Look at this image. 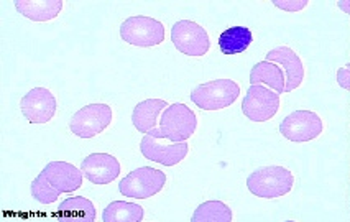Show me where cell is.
<instances>
[{
  "label": "cell",
  "mask_w": 350,
  "mask_h": 222,
  "mask_svg": "<svg viewBox=\"0 0 350 222\" xmlns=\"http://www.w3.org/2000/svg\"><path fill=\"white\" fill-rule=\"evenodd\" d=\"M250 84H267L278 94L284 92V72L276 63L260 61L250 71Z\"/></svg>",
  "instance_id": "18"
},
{
  "label": "cell",
  "mask_w": 350,
  "mask_h": 222,
  "mask_svg": "<svg viewBox=\"0 0 350 222\" xmlns=\"http://www.w3.org/2000/svg\"><path fill=\"white\" fill-rule=\"evenodd\" d=\"M63 0H17L15 9L31 22H50L63 10Z\"/></svg>",
  "instance_id": "16"
},
{
  "label": "cell",
  "mask_w": 350,
  "mask_h": 222,
  "mask_svg": "<svg viewBox=\"0 0 350 222\" xmlns=\"http://www.w3.org/2000/svg\"><path fill=\"white\" fill-rule=\"evenodd\" d=\"M324 130V122L316 112L301 111L291 112L290 115L284 117L280 124V132L286 140L295 143H304L311 142V140L317 139Z\"/></svg>",
  "instance_id": "9"
},
{
  "label": "cell",
  "mask_w": 350,
  "mask_h": 222,
  "mask_svg": "<svg viewBox=\"0 0 350 222\" xmlns=\"http://www.w3.org/2000/svg\"><path fill=\"white\" fill-rule=\"evenodd\" d=\"M144 208L127 201H113L104 209V222H140L144 219Z\"/></svg>",
  "instance_id": "20"
},
{
  "label": "cell",
  "mask_w": 350,
  "mask_h": 222,
  "mask_svg": "<svg viewBox=\"0 0 350 222\" xmlns=\"http://www.w3.org/2000/svg\"><path fill=\"white\" fill-rule=\"evenodd\" d=\"M254 42V33L247 27H230L219 36V48L224 55H239L247 51Z\"/></svg>",
  "instance_id": "19"
},
{
  "label": "cell",
  "mask_w": 350,
  "mask_h": 222,
  "mask_svg": "<svg viewBox=\"0 0 350 222\" xmlns=\"http://www.w3.org/2000/svg\"><path fill=\"white\" fill-rule=\"evenodd\" d=\"M20 109H22V114L28 122L33 125H43L55 117L56 111H58V100L50 89L33 87L20 100Z\"/></svg>",
  "instance_id": "10"
},
{
  "label": "cell",
  "mask_w": 350,
  "mask_h": 222,
  "mask_svg": "<svg viewBox=\"0 0 350 222\" xmlns=\"http://www.w3.org/2000/svg\"><path fill=\"white\" fill-rule=\"evenodd\" d=\"M273 5L280 10L286 12H299L308 7V0H273Z\"/></svg>",
  "instance_id": "23"
},
{
  "label": "cell",
  "mask_w": 350,
  "mask_h": 222,
  "mask_svg": "<svg viewBox=\"0 0 350 222\" xmlns=\"http://www.w3.org/2000/svg\"><path fill=\"white\" fill-rule=\"evenodd\" d=\"M166 184V175L161 169L152 167H142L130 171L120 181L119 191L132 199H148L163 191Z\"/></svg>",
  "instance_id": "5"
},
{
  "label": "cell",
  "mask_w": 350,
  "mask_h": 222,
  "mask_svg": "<svg viewBox=\"0 0 350 222\" xmlns=\"http://www.w3.org/2000/svg\"><path fill=\"white\" fill-rule=\"evenodd\" d=\"M140 152L146 160L165 165V167H174L186 158L189 145L188 142L171 143L161 137L145 135L140 142Z\"/></svg>",
  "instance_id": "11"
},
{
  "label": "cell",
  "mask_w": 350,
  "mask_h": 222,
  "mask_svg": "<svg viewBox=\"0 0 350 222\" xmlns=\"http://www.w3.org/2000/svg\"><path fill=\"white\" fill-rule=\"evenodd\" d=\"M280 106L278 92L262 84H252L242 100V112L252 122H268L278 114Z\"/></svg>",
  "instance_id": "6"
},
{
  "label": "cell",
  "mask_w": 350,
  "mask_h": 222,
  "mask_svg": "<svg viewBox=\"0 0 350 222\" xmlns=\"http://www.w3.org/2000/svg\"><path fill=\"white\" fill-rule=\"evenodd\" d=\"M30 191H31V196H33L35 199L42 204L56 203L61 195V191H58V189L53 186V184L42 175V173H40L38 178H35V181L31 183Z\"/></svg>",
  "instance_id": "22"
},
{
  "label": "cell",
  "mask_w": 350,
  "mask_h": 222,
  "mask_svg": "<svg viewBox=\"0 0 350 222\" xmlns=\"http://www.w3.org/2000/svg\"><path fill=\"white\" fill-rule=\"evenodd\" d=\"M337 5H339L340 9L344 10L345 14H347V15L350 14V9H349V5H350V3H349V0H347V2H342V0H339V2H337Z\"/></svg>",
  "instance_id": "25"
},
{
  "label": "cell",
  "mask_w": 350,
  "mask_h": 222,
  "mask_svg": "<svg viewBox=\"0 0 350 222\" xmlns=\"http://www.w3.org/2000/svg\"><path fill=\"white\" fill-rule=\"evenodd\" d=\"M81 171L92 184H109L120 176V163L111 153H91L81 163Z\"/></svg>",
  "instance_id": "12"
},
{
  "label": "cell",
  "mask_w": 350,
  "mask_h": 222,
  "mask_svg": "<svg viewBox=\"0 0 350 222\" xmlns=\"http://www.w3.org/2000/svg\"><path fill=\"white\" fill-rule=\"evenodd\" d=\"M59 222H94L96 208L94 204L83 196L68 197L59 206Z\"/></svg>",
  "instance_id": "17"
},
{
  "label": "cell",
  "mask_w": 350,
  "mask_h": 222,
  "mask_svg": "<svg viewBox=\"0 0 350 222\" xmlns=\"http://www.w3.org/2000/svg\"><path fill=\"white\" fill-rule=\"evenodd\" d=\"M198 127V117L186 104H171L161 112L160 137L171 143L188 142Z\"/></svg>",
  "instance_id": "2"
},
{
  "label": "cell",
  "mask_w": 350,
  "mask_h": 222,
  "mask_svg": "<svg viewBox=\"0 0 350 222\" xmlns=\"http://www.w3.org/2000/svg\"><path fill=\"white\" fill-rule=\"evenodd\" d=\"M166 107L168 102L165 99H146L144 102H138L132 112L133 127L145 135L160 137L158 117Z\"/></svg>",
  "instance_id": "15"
},
{
  "label": "cell",
  "mask_w": 350,
  "mask_h": 222,
  "mask_svg": "<svg viewBox=\"0 0 350 222\" xmlns=\"http://www.w3.org/2000/svg\"><path fill=\"white\" fill-rule=\"evenodd\" d=\"M42 175L61 193H72L83 186V171L68 161H51Z\"/></svg>",
  "instance_id": "14"
},
{
  "label": "cell",
  "mask_w": 350,
  "mask_h": 222,
  "mask_svg": "<svg viewBox=\"0 0 350 222\" xmlns=\"http://www.w3.org/2000/svg\"><path fill=\"white\" fill-rule=\"evenodd\" d=\"M112 117V109L107 104H89L72 115L69 130L79 139H94L111 125Z\"/></svg>",
  "instance_id": "7"
},
{
  "label": "cell",
  "mask_w": 350,
  "mask_h": 222,
  "mask_svg": "<svg viewBox=\"0 0 350 222\" xmlns=\"http://www.w3.org/2000/svg\"><path fill=\"white\" fill-rule=\"evenodd\" d=\"M267 61L276 63L284 72V92H293L304 79L303 61L291 48L276 46L267 53Z\"/></svg>",
  "instance_id": "13"
},
{
  "label": "cell",
  "mask_w": 350,
  "mask_h": 222,
  "mask_svg": "<svg viewBox=\"0 0 350 222\" xmlns=\"http://www.w3.org/2000/svg\"><path fill=\"white\" fill-rule=\"evenodd\" d=\"M120 38L137 48L158 46L165 42V27L160 20L135 15L124 20L120 25Z\"/></svg>",
  "instance_id": "4"
},
{
  "label": "cell",
  "mask_w": 350,
  "mask_h": 222,
  "mask_svg": "<svg viewBox=\"0 0 350 222\" xmlns=\"http://www.w3.org/2000/svg\"><path fill=\"white\" fill-rule=\"evenodd\" d=\"M230 208L222 201H206L194 211L191 222H232Z\"/></svg>",
  "instance_id": "21"
},
{
  "label": "cell",
  "mask_w": 350,
  "mask_h": 222,
  "mask_svg": "<svg viewBox=\"0 0 350 222\" xmlns=\"http://www.w3.org/2000/svg\"><path fill=\"white\" fill-rule=\"evenodd\" d=\"M337 83H339L340 87L344 89H350V64L347 66L340 68L339 72H337Z\"/></svg>",
  "instance_id": "24"
},
{
  "label": "cell",
  "mask_w": 350,
  "mask_h": 222,
  "mask_svg": "<svg viewBox=\"0 0 350 222\" xmlns=\"http://www.w3.org/2000/svg\"><path fill=\"white\" fill-rule=\"evenodd\" d=\"M171 42L176 50L186 56L201 58L211 48L207 31L193 20H180L171 28Z\"/></svg>",
  "instance_id": "8"
},
{
  "label": "cell",
  "mask_w": 350,
  "mask_h": 222,
  "mask_svg": "<svg viewBox=\"0 0 350 222\" xmlns=\"http://www.w3.org/2000/svg\"><path fill=\"white\" fill-rule=\"evenodd\" d=\"M295 186V175L291 169L273 165L255 169L247 178V188L252 195L263 199L286 196Z\"/></svg>",
  "instance_id": "1"
},
{
  "label": "cell",
  "mask_w": 350,
  "mask_h": 222,
  "mask_svg": "<svg viewBox=\"0 0 350 222\" xmlns=\"http://www.w3.org/2000/svg\"><path fill=\"white\" fill-rule=\"evenodd\" d=\"M240 96V86L232 79H215L199 84L191 91V100L202 111H222Z\"/></svg>",
  "instance_id": "3"
}]
</instances>
